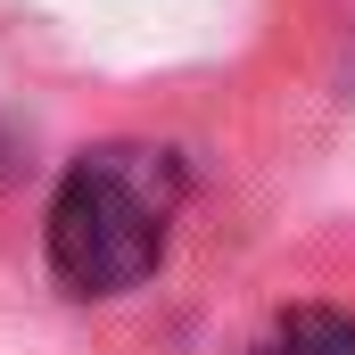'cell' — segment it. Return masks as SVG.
Here are the masks:
<instances>
[{
  "mask_svg": "<svg viewBox=\"0 0 355 355\" xmlns=\"http://www.w3.org/2000/svg\"><path fill=\"white\" fill-rule=\"evenodd\" d=\"M182 207L174 149L149 141H99L83 149L58 198H50V272L75 297H116L141 289L166 257V223Z\"/></svg>",
  "mask_w": 355,
  "mask_h": 355,
  "instance_id": "1",
  "label": "cell"
},
{
  "mask_svg": "<svg viewBox=\"0 0 355 355\" xmlns=\"http://www.w3.org/2000/svg\"><path fill=\"white\" fill-rule=\"evenodd\" d=\"M248 355H355V314H331V306H306L289 322H272Z\"/></svg>",
  "mask_w": 355,
  "mask_h": 355,
  "instance_id": "2",
  "label": "cell"
}]
</instances>
